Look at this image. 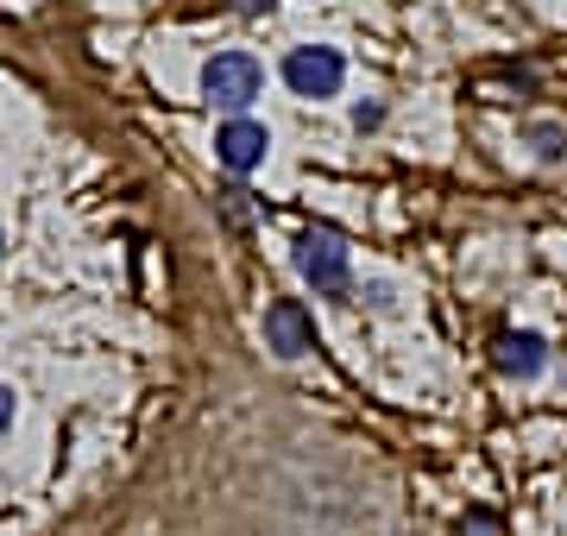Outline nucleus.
<instances>
[{
  "label": "nucleus",
  "instance_id": "7",
  "mask_svg": "<svg viewBox=\"0 0 567 536\" xmlns=\"http://www.w3.org/2000/svg\"><path fill=\"white\" fill-rule=\"evenodd\" d=\"M461 536H505V524H498V517H492V512H466Z\"/></svg>",
  "mask_w": 567,
  "mask_h": 536
},
{
  "label": "nucleus",
  "instance_id": "5",
  "mask_svg": "<svg viewBox=\"0 0 567 536\" xmlns=\"http://www.w3.org/2000/svg\"><path fill=\"white\" fill-rule=\"evenodd\" d=\"M265 145H271V133H265L259 121H246V114H234V121L215 133V158H221L234 177H246V171L265 165Z\"/></svg>",
  "mask_w": 567,
  "mask_h": 536
},
{
  "label": "nucleus",
  "instance_id": "6",
  "mask_svg": "<svg viewBox=\"0 0 567 536\" xmlns=\"http://www.w3.org/2000/svg\"><path fill=\"white\" fill-rule=\"evenodd\" d=\"M492 360H498V372H511V379H536V372H543V341H536V334H505Z\"/></svg>",
  "mask_w": 567,
  "mask_h": 536
},
{
  "label": "nucleus",
  "instance_id": "4",
  "mask_svg": "<svg viewBox=\"0 0 567 536\" xmlns=\"http://www.w3.org/2000/svg\"><path fill=\"white\" fill-rule=\"evenodd\" d=\"M265 348L278 353V360H303V353L316 348V316H309L297 297L265 303Z\"/></svg>",
  "mask_w": 567,
  "mask_h": 536
},
{
  "label": "nucleus",
  "instance_id": "1",
  "mask_svg": "<svg viewBox=\"0 0 567 536\" xmlns=\"http://www.w3.org/2000/svg\"><path fill=\"white\" fill-rule=\"evenodd\" d=\"M203 95L215 107H227V114H246V107L265 95L259 58H246V51H215V58L203 63Z\"/></svg>",
  "mask_w": 567,
  "mask_h": 536
},
{
  "label": "nucleus",
  "instance_id": "8",
  "mask_svg": "<svg viewBox=\"0 0 567 536\" xmlns=\"http://www.w3.org/2000/svg\"><path fill=\"white\" fill-rule=\"evenodd\" d=\"M13 430V392H7V385H0V435Z\"/></svg>",
  "mask_w": 567,
  "mask_h": 536
},
{
  "label": "nucleus",
  "instance_id": "3",
  "mask_svg": "<svg viewBox=\"0 0 567 536\" xmlns=\"http://www.w3.org/2000/svg\"><path fill=\"white\" fill-rule=\"evenodd\" d=\"M341 76H347V63H341V51H328V44H297V51L284 58V83H290V95H309V102L341 95Z\"/></svg>",
  "mask_w": 567,
  "mask_h": 536
},
{
  "label": "nucleus",
  "instance_id": "2",
  "mask_svg": "<svg viewBox=\"0 0 567 536\" xmlns=\"http://www.w3.org/2000/svg\"><path fill=\"white\" fill-rule=\"evenodd\" d=\"M297 271H303L322 297H341L347 290V240L334 227H303V234H297Z\"/></svg>",
  "mask_w": 567,
  "mask_h": 536
},
{
  "label": "nucleus",
  "instance_id": "9",
  "mask_svg": "<svg viewBox=\"0 0 567 536\" xmlns=\"http://www.w3.org/2000/svg\"><path fill=\"white\" fill-rule=\"evenodd\" d=\"M234 7H246V13H259V7H271V0H234Z\"/></svg>",
  "mask_w": 567,
  "mask_h": 536
}]
</instances>
